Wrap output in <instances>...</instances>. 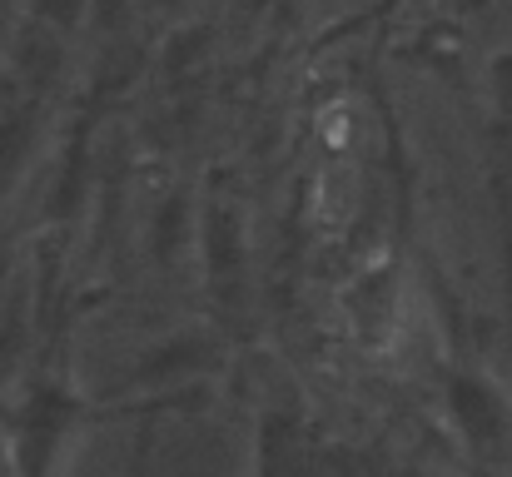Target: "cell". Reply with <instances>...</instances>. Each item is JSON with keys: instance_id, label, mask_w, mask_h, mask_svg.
Returning <instances> with one entry per match:
<instances>
[{"instance_id": "cell-1", "label": "cell", "mask_w": 512, "mask_h": 477, "mask_svg": "<svg viewBox=\"0 0 512 477\" xmlns=\"http://www.w3.org/2000/svg\"><path fill=\"white\" fill-rule=\"evenodd\" d=\"M453 418L468 438V448L478 453V463H488L493 473H503L512 463V408L503 393L483 378H453Z\"/></svg>"}, {"instance_id": "cell-2", "label": "cell", "mask_w": 512, "mask_h": 477, "mask_svg": "<svg viewBox=\"0 0 512 477\" xmlns=\"http://www.w3.org/2000/svg\"><path fill=\"white\" fill-rule=\"evenodd\" d=\"M65 418H70V403L60 393H35V403L20 418V443H15V458H20L25 477L45 473V463L55 453V438L65 433Z\"/></svg>"}, {"instance_id": "cell-3", "label": "cell", "mask_w": 512, "mask_h": 477, "mask_svg": "<svg viewBox=\"0 0 512 477\" xmlns=\"http://www.w3.org/2000/svg\"><path fill=\"white\" fill-rule=\"evenodd\" d=\"M204 363H214V348H209L204 338H174V343L155 348V353L140 363L135 383H165V378H179V373H199Z\"/></svg>"}, {"instance_id": "cell-4", "label": "cell", "mask_w": 512, "mask_h": 477, "mask_svg": "<svg viewBox=\"0 0 512 477\" xmlns=\"http://www.w3.org/2000/svg\"><path fill=\"white\" fill-rule=\"evenodd\" d=\"M239 254H244V244H239V214L229 204H214L209 219H204V259L214 269H234Z\"/></svg>"}, {"instance_id": "cell-5", "label": "cell", "mask_w": 512, "mask_h": 477, "mask_svg": "<svg viewBox=\"0 0 512 477\" xmlns=\"http://www.w3.org/2000/svg\"><path fill=\"white\" fill-rule=\"evenodd\" d=\"M10 473V448H5V443H0V477Z\"/></svg>"}]
</instances>
